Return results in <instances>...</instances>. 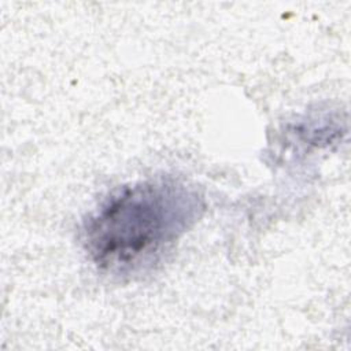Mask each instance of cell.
Segmentation results:
<instances>
[{"instance_id": "obj_1", "label": "cell", "mask_w": 351, "mask_h": 351, "mask_svg": "<svg viewBox=\"0 0 351 351\" xmlns=\"http://www.w3.org/2000/svg\"><path fill=\"white\" fill-rule=\"evenodd\" d=\"M206 210L202 192L171 176L112 191L82 222L81 244L103 274L134 280L154 271Z\"/></svg>"}]
</instances>
